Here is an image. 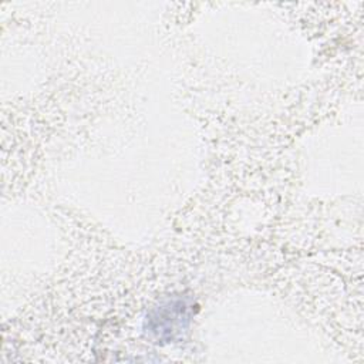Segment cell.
I'll return each mask as SVG.
<instances>
[{
    "mask_svg": "<svg viewBox=\"0 0 364 364\" xmlns=\"http://www.w3.org/2000/svg\"><path fill=\"white\" fill-rule=\"evenodd\" d=\"M192 301L172 296L152 307L145 318V331L156 343H173L183 337L192 320Z\"/></svg>",
    "mask_w": 364,
    "mask_h": 364,
    "instance_id": "obj_1",
    "label": "cell"
}]
</instances>
